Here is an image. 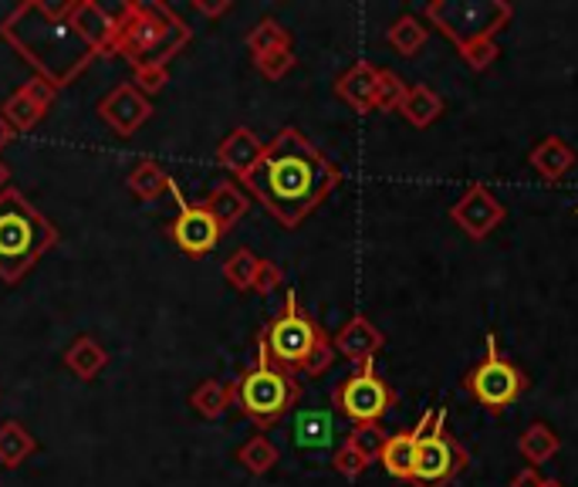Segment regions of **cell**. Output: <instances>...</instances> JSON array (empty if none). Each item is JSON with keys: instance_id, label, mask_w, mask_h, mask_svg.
Returning <instances> with one entry per match:
<instances>
[{"instance_id": "cell-16", "label": "cell", "mask_w": 578, "mask_h": 487, "mask_svg": "<svg viewBox=\"0 0 578 487\" xmlns=\"http://www.w3.org/2000/svg\"><path fill=\"white\" fill-rule=\"evenodd\" d=\"M434 414H437V410H427V414L420 417V424L412 427V430H399V434H389V437H386V447H382V454H379V464L386 467L389 477H396V480H412V467H417V447H420V437L430 430Z\"/></svg>"}, {"instance_id": "cell-4", "label": "cell", "mask_w": 578, "mask_h": 487, "mask_svg": "<svg viewBox=\"0 0 578 487\" xmlns=\"http://www.w3.org/2000/svg\"><path fill=\"white\" fill-rule=\"evenodd\" d=\"M58 240V227L21 190L0 193V281H24Z\"/></svg>"}, {"instance_id": "cell-31", "label": "cell", "mask_w": 578, "mask_h": 487, "mask_svg": "<svg viewBox=\"0 0 578 487\" xmlns=\"http://www.w3.org/2000/svg\"><path fill=\"white\" fill-rule=\"evenodd\" d=\"M285 48H291V31L281 21H275V18L258 21L251 28V34H247V51L255 54V61L271 54V51H285Z\"/></svg>"}, {"instance_id": "cell-44", "label": "cell", "mask_w": 578, "mask_h": 487, "mask_svg": "<svg viewBox=\"0 0 578 487\" xmlns=\"http://www.w3.org/2000/svg\"><path fill=\"white\" fill-rule=\"evenodd\" d=\"M545 487H565L561 480H545Z\"/></svg>"}, {"instance_id": "cell-14", "label": "cell", "mask_w": 578, "mask_h": 487, "mask_svg": "<svg viewBox=\"0 0 578 487\" xmlns=\"http://www.w3.org/2000/svg\"><path fill=\"white\" fill-rule=\"evenodd\" d=\"M54 99H58V89L48 86L44 78L34 74V78L24 81L21 89H14L8 96V102L0 106V112H4V119L11 122L14 132H31L48 116V109L54 106Z\"/></svg>"}, {"instance_id": "cell-15", "label": "cell", "mask_w": 578, "mask_h": 487, "mask_svg": "<svg viewBox=\"0 0 578 487\" xmlns=\"http://www.w3.org/2000/svg\"><path fill=\"white\" fill-rule=\"evenodd\" d=\"M68 21L78 38L96 51V58H112L116 18L102 4H96V0H68Z\"/></svg>"}, {"instance_id": "cell-21", "label": "cell", "mask_w": 578, "mask_h": 487, "mask_svg": "<svg viewBox=\"0 0 578 487\" xmlns=\"http://www.w3.org/2000/svg\"><path fill=\"white\" fill-rule=\"evenodd\" d=\"M291 444L298 450H325L336 444V417L328 410H301L291 424Z\"/></svg>"}, {"instance_id": "cell-42", "label": "cell", "mask_w": 578, "mask_h": 487, "mask_svg": "<svg viewBox=\"0 0 578 487\" xmlns=\"http://www.w3.org/2000/svg\"><path fill=\"white\" fill-rule=\"evenodd\" d=\"M14 136H18V132L11 129V122L4 119V112H0V152H4V149L14 142Z\"/></svg>"}, {"instance_id": "cell-13", "label": "cell", "mask_w": 578, "mask_h": 487, "mask_svg": "<svg viewBox=\"0 0 578 487\" xmlns=\"http://www.w3.org/2000/svg\"><path fill=\"white\" fill-rule=\"evenodd\" d=\"M152 116V102L132 86V81H122L116 86L102 102H99V119L122 139L136 136Z\"/></svg>"}, {"instance_id": "cell-29", "label": "cell", "mask_w": 578, "mask_h": 487, "mask_svg": "<svg viewBox=\"0 0 578 487\" xmlns=\"http://www.w3.org/2000/svg\"><path fill=\"white\" fill-rule=\"evenodd\" d=\"M558 450H561V437H558L548 424H541V420H535V424L518 437V454L528 460V467L548 464Z\"/></svg>"}, {"instance_id": "cell-36", "label": "cell", "mask_w": 578, "mask_h": 487, "mask_svg": "<svg viewBox=\"0 0 578 487\" xmlns=\"http://www.w3.org/2000/svg\"><path fill=\"white\" fill-rule=\"evenodd\" d=\"M498 54H501V48H498V41H494V38L474 41V44H467V48L460 51V58H464L467 68H474V71H487L494 61H498Z\"/></svg>"}, {"instance_id": "cell-8", "label": "cell", "mask_w": 578, "mask_h": 487, "mask_svg": "<svg viewBox=\"0 0 578 487\" xmlns=\"http://www.w3.org/2000/svg\"><path fill=\"white\" fill-rule=\"evenodd\" d=\"M487 349L484 359L464 376V389L484 406L487 414H505L508 406H515L528 392V376L521 372L518 362H511L498 349V336L487 332Z\"/></svg>"}, {"instance_id": "cell-17", "label": "cell", "mask_w": 578, "mask_h": 487, "mask_svg": "<svg viewBox=\"0 0 578 487\" xmlns=\"http://www.w3.org/2000/svg\"><path fill=\"white\" fill-rule=\"evenodd\" d=\"M332 346H336V356L349 359L352 366H362V362H376L379 349L386 346V336L366 315H352L332 339Z\"/></svg>"}, {"instance_id": "cell-28", "label": "cell", "mask_w": 578, "mask_h": 487, "mask_svg": "<svg viewBox=\"0 0 578 487\" xmlns=\"http://www.w3.org/2000/svg\"><path fill=\"white\" fill-rule=\"evenodd\" d=\"M386 41H389V48H392L396 54L417 58V54L427 48V41H430V28H427V21H420L417 14H399V18L392 21V28H389Z\"/></svg>"}, {"instance_id": "cell-26", "label": "cell", "mask_w": 578, "mask_h": 487, "mask_svg": "<svg viewBox=\"0 0 578 487\" xmlns=\"http://www.w3.org/2000/svg\"><path fill=\"white\" fill-rule=\"evenodd\" d=\"M38 454V437L18 424V420H8V424H0V467H21L24 460H31Z\"/></svg>"}, {"instance_id": "cell-19", "label": "cell", "mask_w": 578, "mask_h": 487, "mask_svg": "<svg viewBox=\"0 0 578 487\" xmlns=\"http://www.w3.org/2000/svg\"><path fill=\"white\" fill-rule=\"evenodd\" d=\"M528 162L535 167V173L548 183H558L565 180L571 170H575V162H578V152L561 139V136H545L531 146L528 152Z\"/></svg>"}, {"instance_id": "cell-6", "label": "cell", "mask_w": 578, "mask_h": 487, "mask_svg": "<svg viewBox=\"0 0 578 487\" xmlns=\"http://www.w3.org/2000/svg\"><path fill=\"white\" fill-rule=\"evenodd\" d=\"M328 342L321 325L301 308L298 291L285 295V308L258 332V352L288 372H305L308 359Z\"/></svg>"}, {"instance_id": "cell-1", "label": "cell", "mask_w": 578, "mask_h": 487, "mask_svg": "<svg viewBox=\"0 0 578 487\" xmlns=\"http://www.w3.org/2000/svg\"><path fill=\"white\" fill-rule=\"evenodd\" d=\"M339 183L342 170L295 126H285L265 146L258 167L240 180V187L288 230L301 227Z\"/></svg>"}, {"instance_id": "cell-41", "label": "cell", "mask_w": 578, "mask_h": 487, "mask_svg": "<svg viewBox=\"0 0 578 487\" xmlns=\"http://www.w3.org/2000/svg\"><path fill=\"white\" fill-rule=\"evenodd\" d=\"M193 8L207 18H220V14L230 11V0H217V4H210V0H193Z\"/></svg>"}, {"instance_id": "cell-43", "label": "cell", "mask_w": 578, "mask_h": 487, "mask_svg": "<svg viewBox=\"0 0 578 487\" xmlns=\"http://www.w3.org/2000/svg\"><path fill=\"white\" fill-rule=\"evenodd\" d=\"M8 187H11V167L4 159H0V193H4Z\"/></svg>"}, {"instance_id": "cell-24", "label": "cell", "mask_w": 578, "mask_h": 487, "mask_svg": "<svg viewBox=\"0 0 578 487\" xmlns=\"http://www.w3.org/2000/svg\"><path fill=\"white\" fill-rule=\"evenodd\" d=\"M173 190V177L159 167L156 159H139L132 173H129V193L139 200V203H152L159 200L162 193Z\"/></svg>"}, {"instance_id": "cell-11", "label": "cell", "mask_w": 578, "mask_h": 487, "mask_svg": "<svg viewBox=\"0 0 578 487\" xmlns=\"http://www.w3.org/2000/svg\"><path fill=\"white\" fill-rule=\"evenodd\" d=\"M170 193L177 197V207H180L177 220L170 223L173 244H177V248H180L187 258H203V255H210V251L217 248V240L223 237V227L217 223V217H213L203 203H190L177 183H173Z\"/></svg>"}, {"instance_id": "cell-27", "label": "cell", "mask_w": 578, "mask_h": 487, "mask_svg": "<svg viewBox=\"0 0 578 487\" xmlns=\"http://www.w3.org/2000/svg\"><path fill=\"white\" fill-rule=\"evenodd\" d=\"M190 406L203 420H223L233 410V386L220 379H203L190 392Z\"/></svg>"}, {"instance_id": "cell-5", "label": "cell", "mask_w": 578, "mask_h": 487, "mask_svg": "<svg viewBox=\"0 0 578 487\" xmlns=\"http://www.w3.org/2000/svg\"><path fill=\"white\" fill-rule=\"evenodd\" d=\"M230 386H233V406L258 430L278 427L301 399V382L295 379V372L275 366L261 352L258 362L251 369H243Z\"/></svg>"}, {"instance_id": "cell-9", "label": "cell", "mask_w": 578, "mask_h": 487, "mask_svg": "<svg viewBox=\"0 0 578 487\" xmlns=\"http://www.w3.org/2000/svg\"><path fill=\"white\" fill-rule=\"evenodd\" d=\"M332 406L352 427L379 424L396 406V389L382 379L376 362H362L332 389Z\"/></svg>"}, {"instance_id": "cell-23", "label": "cell", "mask_w": 578, "mask_h": 487, "mask_svg": "<svg viewBox=\"0 0 578 487\" xmlns=\"http://www.w3.org/2000/svg\"><path fill=\"white\" fill-rule=\"evenodd\" d=\"M106 366H109V352H106L102 342L92 339V336L74 339V342L68 346V352H64V369H68L71 376H78L81 382H92Z\"/></svg>"}, {"instance_id": "cell-34", "label": "cell", "mask_w": 578, "mask_h": 487, "mask_svg": "<svg viewBox=\"0 0 578 487\" xmlns=\"http://www.w3.org/2000/svg\"><path fill=\"white\" fill-rule=\"evenodd\" d=\"M386 437H389V434H386L379 424H366V427H352L349 437H346V444L356 447V450L372 464V460H379V454H382V447H386Z\"/></svg>"}, {"instance_id": "cell-39", "label": "cell", "mask_w": 578, "mask_h": 487, "mask_svg": "<svg viewBox=\"0 0 578 487\" xmlns=\"http://www.w3.org/2000/svg\"><path fill=\"white\" fill-rule=\"evenodd\" d=\"M281 285H285V271H281L275 261H265V258H261V268H258V275H255V288H251V291L271 295V291H278Z\"/></svg>"}, {"instance_id": "cell-18", "label": "cell", "mask_w": 578, "mask_h": 487, "mask_svg": "<svg viewBox=\"0 0 578 487\" xmlns=\"http://www.w3.org/2000/svg\"><path fill=\"white\" fill-rule=\"evenodd\" d=\"M265 146H268V142H261L255 129L237 126V129H230V132L223 136V142L217 146V162H220V167H223L227 173H233L237 180H243L247 173H251V170L258 167V159L265 156Z\"/></svg>"}, {"instance_id": "cell-32", "label": "cell", "mask_w": 578, "mask_h": 487, "mask_svg": "<svg viewBox=\"0 0 578 487\" xmlns=\"http://www.w3.org/2000/svg\"><path fill=\"white\" fill-rule=\"evenodd\" d=\"M258 268H261V258L251 251V248H237L227 261H223V278H227V285L230 288H237V291H251L255 288V275H258Z\"/></svg>"}, {"instance_id": "cell-22", "label": "cell", "mask_w": 578, "mask_h": 487, "mask_svg": "<svg viewBox=\"0 0 578 487\" xmlns=\"http://www.w3.org/2000/svg\"><path fill=\"white\" fill-rule=\"evenodd\" d=\"M203 207L217 217V223L223 227V233L230 230V227H237L243 217H247V210H251V193H247L240 183H233V180H223V183H217L213 190H210V197L203 200Z\"/></svg>"}, {"instance_id": "cell-38", "label": "cell", "mask_w": 578, "mask_h": 487, "mask_svg": "<svg viewBox=\"0 0 578 487\" xmlns=\"http://www.w3.org/2000/svg\"><path fill=\"white\" fill-rule=\"evenodd\" d=\"M167 81H170V68H136V81H132V86L149 99V96L167 89Z\"/></svg>"}, {"instance_id": "cell-10", "label": "cell", "mask_w": 578, "mask_h": 487, "mask_svg": "<svg viewBox=\"0 0 578 487\" xmlns=\"http://www.w3.org/2000/svg\"><path fill=\"white\" fill-rule=\"evenodd\" d=\"M470 464V454L457 437L447 434V406H437L430 430L420 437L417 467H412V487H450L460 470Z\"/></svg>"}, {"instance_id": "cell-35", "label": "cell", "mask_w": 578, "mask_h": 487, "mask_svg": "<svg viewBox=\"0 0 578 487\" xmlns=\"http://www.w3.org/2000/svg\"><path fill=\"white\" fill-rule=\"evenodd\" d=\"M255 64H258L261 78H268V81H281V78H285L288 71H295V64H298V54H295L291 48H285V51H271V54L258 58Z\"/></svg>"}, {"instance_id": "cell-40", "label": "cell", "mask_w": 578, "mask_h": 487, "mask_svg": "<svg viewBox=\"0 0 578 487\" xmlns=\"http://www.w3.org/2000/svg\"><path fill=\"white\" fill-rule=\"evenodd\" d=\"M545 480H548V477H541L538 467H525V470H518V474L511 477L508 487H545Z\"/></svg>"}, {"instance_id": "cell-7", "label": "cell", "mask_w": 578, "mask_h": 487, "mask_svg": "<svg viewBox=\"0 0 578 487\" xmlns=\"http://www.w3.org/2000/svg\"><path fill=\"white\" fill-rule=\"evenodd\" d=\"M511 18L515 8L505 0H434L423 11V21H430L444 38H450L457 51L505 31Z\"/></svg>"}, {"instance_id": "cell-12", "label": "cell", "mask_w": 578, "mask_h": 487, "mask_svg": "<svg viewBox=\"0 0 578 487\" xmlns=\"http://www.w3.org/2000/svg\"><path fill=\"white\" fill-rule=\"evenodd\" d=\"M454 223L470 237V240H487L508 217L505 203L494 197L484 183H474L464 190V197L450 207Z\"/></svg>"}, {"instance_id": "cell-2", "label": "cell", "mask_w": 578, "mask_h": 487, "mask_svg": "<svg viewBox=\"0 0 578 487\" xmlns=\"http://www.w3.org/2000/svg\"><path fill=\"white\" fill-rule=\"evenodd\" d=\"M0 38H4L48 86L64 89L78 74H86L96 61V51L78 38L68 21V0L51 4V0H24L4 21H0Z\"/></svg>"}, {"instance_id": "cell-20", "label": "cell", "mask_w": 578, "mask_h": 487, "mask_svg": "<svg viewBox=\"0 0 578 487\" xmlns=\"http://www.w3.org/2000/svg\"><path fill=\"white\" fill-rule=\"evenodd\" d=\"M376 78H379V68L372 61H356L349 71L339 74L336 81V96L359 116L372 112V102H376Z\"/></svg>"}, {"instance_id": "cell-37", "label": "cell", "mask_w": 578, "mask_h": 487, "mask_svg": "<svg viewBox=\"0 0 578 487\" xmlns=\"http://www.w3.org/2000/svg\"><path fill=\"white\" fill-rule=\"evenodd\" d=\"M332 467L342 474V477H349V480H356V477H362L366 470H369V460L356 450V447H349V444H342L336 454H332Z\"/></svg>"}, {"instance_id": "cell-33", "label": "cell", "mask_w": 578, "mask_h": 487, "mask_svg": "<svg viewBox=\"0 0 578 487\" xmlns=\"http://www.w3.org/2000/svg\"><path fill=\"white\" fill-rule=\"evenodd\" d=\"M406 81L389 71V68H379V78H376V102H372V112H399L402 99H406Z\"/></svg>"}, {"instance_id": "cell-25", "label": "cell", "mask_w": 578, "mask_h": 487, "mask_svg": "<svg viewBox=\"0 0 578 487\" xmlns=\"http://www.w3.org/2000/svg\"><path fill=\"white\" fill-rule=\"evenodd\" d=\"M399 116L417 126V129H430L440 116H444V99L430 89V86H409L406 99L399 106Z\"/></svg>"}, {"instance_id": "cell-3", "label": "cell", "mask_w": 578, "mask_h": 487, "mask_svg": "<svg viewBox=\"0 0 578 487\" xmlns=\"http://www.w3.org/2000/svg\"><path fill=\"white\" fill-rule=\"evenodd\" d=\"M116 44L112 54H122L136 68H170V61L190 44L187 21L159 0H126L112 14Z\"/></svg>"}, {"instance_id": "cell-30", "label": "cell", "mask_w": 578, "mask_h": 487, "mask_svg": "<svg viewBox=\"0 0 578 487\" xmlns=\"http://www.w3.org/2000/svg\"><path fill=\"white\" fill-rule=\"evenodd\" d=\"M237 460H240L243 470H251L255 477H261V474H271V470L278 467L281 454H278V447L271 444V437L255 434L251 440H243V444L237 447Z\"/></svg>"}]
</instances>
